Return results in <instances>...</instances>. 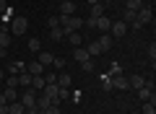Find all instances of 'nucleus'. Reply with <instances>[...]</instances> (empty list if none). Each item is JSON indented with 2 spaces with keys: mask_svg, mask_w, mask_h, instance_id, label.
I'll use <instances>...</instances> for the list:
<instances>
[{
  "mask_svg": "<svg viewBox=\"0 0 156 114\" xmlns=\"http://www.w3.org/2000/svg\"><path fill=\"white\" fill-rule=\"evenodd\" d=\"M143 114H156V101H146L143 104Z\"/></svg>",
  "mask_w": 156,
  "mask_h": 114,
  "instance_id": "nucleus-29",
  "label": "nucleus"
},
{
  "mask_svg": "<svg viewBox=\"0 0 156 114\" xmlns=\"http://www.w3.org/2000/svg\"><path fill=\"white\" fill-rule=\"evenodd\" d=\"M112 88H120V91H125V88H130V83H128V78L115 75V78H112Z\"/></svg>",
  "mask_w": 156,
  "mask_h": 114,
  "instance_id": "nucleus-10",
  "label": "nucleus"
},
{
  "mask_svg": "<svg viewBox=\"0 0 156 114\" xmlns=\"http://www.w3.org/2000/svg\"><path fill=\"white\" fill-rule=\"evenodd\" d=\"M122 73V67H120V62H112V67H109V75L115 78V75H120Z\"/></svg>",
  "mask_w": 156,
  "mask_h": 114,
  "instance_id": "nucleus-32",
  "label": "nucleus"
},
{
  "mask_svg": "<svg viewBox=\"0 0 156 114\" xmlns=\"http://www.w3.org/2000/svg\"><path fill=\"white\" fill-rule=\"evenodd\" d=\"M3 96H5V101H8V104H11V101H18V93H16V88H8V86H5Z\"/></svg>",
  "mask_w": 156,
  "mask_h": 114,
  "instance_id": "nucleus-20",
  "label": "nucleus"
},
{
  "mask_svg": "<svg viewBox=\"0 0 156 114\" xmlns=\"http://www.w3.org/2000/svg\"><path fill=\"white\" fill-rule=\"evenodd\" d=\"M37 114H44V112H37Z\"/></svg>",
  "mask_w": 156,
  "mask_h": 114,
  "instance_id": "nucleus-46",
  "label": "nucleus"
},
{
  "mask_svg": "<svg viewBox=\"0 0 156 114\" xmlns=\"http://www.w3.org/2000/svg\"><path fill=\"white\" fill-rule=\"evenodd\" d=\"M52 65H55L57 70H62V67H65V57H55V60H52Z\"/></svg>",
  "mask_w": 156,
  "mask_h": 114,
  "instance_id": "nucleus-36",
  "label": "nucleus"
},
{
  "mask_svg": "<svg viewBox=\"0 0 156 114\" xmlns=\"http://www.w3.org/2000/svg\"><path fill=\"white\" fill-rule=\"evenodd\" d=\"M135 21H140L143 26L154 21V11H151V5H143L140 11H135Z\"/></svg>",
  "mask_w": 156,
  "mask_h": 114,
  "instance_id": "nucleus-3",
  "label": "nucleus"
},
{
  "mask_svg": "<svg viewBox=\"0 0 156 114\" xmlns=\"http://www.w3.org/2000/svg\"><path fill=\"white\" fill-rule=\"evenodd\" d=\"M26 29H29V18H26V16H13V21H11V31L16 34V36L26 34Z\"/></svg>",
  "mask_w": 156,
  "mask_h": 114,
  "instance_id": "nucleus-1",
  "label": "nucleus"
},
{
  "mask_svg": "<svg viewBox=\"0 0 156 114\" xmlns=\"http://www.w3.org/2000/svg\"><path fill=\"white\" fill-rule=\"evenodd\" d=\"M81 67H83L86 73H91V70H94V60H91V57H89V60H83V62H81Z\"/></svg>",
  "mask_w": 156,
  "mask_h": 114,
  "instance_id": "nucleus-34",
  "label": "nucleus"
},
{
  "mask_svg": "<svg viewBox=\"0 0 156 114\" xmlns=\"http://www.w3.org/2000/svg\"><path fill=\"white\" fill-rule=\"evenodd\" d=\"M68 39H70V44H73V47H81V42H83V36H81V34H78V31L68 34Z\"/></svg>",
  "mask_w": 156,
  "mask_h": 114,
  "instance_id": "nucleus-25",
  "label": "nucleus"
},
{
  "mask_svg": "<svg viewBox=\"0 0 156 114\" xmlns=\"http://www.w3.org/2000/svg\"><path fill=\"white\" fill-rule=\"evenodd\" d=\"M83 26H89V29H96V18H94V16H89V21H83Z\"/></svg>",
  "mask_w": 156,
  "mask_h": 114,
  "instance_id": "nucleus-39",
  "label": "nucleus"
},
{
  "mask_svg": "<svg viewBox=\"0 0 156 114\" xmlns=\"http://www.w3.org/2000/svg\"><path fill=\"white\" fill-rule=\"evenodd\" d=\"M94 3H101V0H89V5H94Z\"/></svg>",
  "mask_w": 156,
  "mask_h": 114,
  "instance_id": "nucleus-44",
  "label": "nucleus"
},
{
  "mask_svg": "<svg viewBox=\"0 0 156 114\" xmlns=\"http://www.w3.org/2000/svg\"><path fill=\"white\" fill-rule=\"evenodd\" d=\"M18 101L23 104V109H31V106H37V91H31V88H23V93L18 96Z\"/></svg>",
  "mask_w": 156,
  "mask_h": 114,
  "instance_id": "nucleus-2",
  "label": "nucleus"
},
{
  "mask_svg": "<svg viewBox=\"0 0 156 114\" xmlns=\"http://www.w3.org/2000/svg\"><path fill=\"white\" fill-rule=\"evenodd\" d=\"M109 26H112V21H109L107 16H99V18H96V29H99L101 34H109Z\"/></svg>",
  "mask_w": 156,
  "mask_h": 114,
  "instance_id": "nucleus-9",
  "label": "nucleus"
},
{
  "mask_svg": "<svg viewBox=\"0 0 156 114\" xmlns=\"http://www.w3.org/2000/svg\"><path fill=\"white\" fill-rule=\"evenodd\" d=\"M109 31H112V36H125V34H128V23L125 21H115L109 26Z\"/></svg>",
  "mask_w": 156,
  "mask_h": 114,
  "instance_id": "nucleus-5",
  "label": "nucleus"
},
{
  "mask_svg": "<svg viewBox=\"0 0 156 114\" xmlns=\"http://www.w3.org/2000/svg\"><path fill=\"white\" fill-rule=\"evenodd\" d=\"M26 73H29V75H44V65L34 60V62H29V65H26Z\"/></svg>",
  "mask_w": 156,
  "mask_h": 114,
  "instance_id": "nucleus-6",
  "label": "nucleus"
},
{
  "mask_svg": "<svg viewBox=\"0 0 156 114\" xmlns=\"http://www.w3.org/2000/svg\"><path fill=\"white\" fill-rule=\"evenodd\" d=\"M91 16H94V18L104 16V3H94V5H91Z\"/></svg>",
  "mask_w": 156,
  "mask_h": 114,
  "instance_id": "nucleus-22",
  "label": "nucleus"
},
{
  "mask_svg": "<svg viewBox=\"0 0 156 114\" xmlns=\"http://www.w3.org/2000/svg\"><path fill=\"white\" fill-rule=\"evenodd\" d=\"M99 47H101V52H107V49L112 47V36H109V34H104V36H99Z\"/></svg>",
  "mask_w": 156,
  "mask_h": 114,
  "instance_id": "nucleus-21",
  "label": "nucleus"
},
{
  "mask_svg": "<svg viewBox=\"0 0 156 114\" xmlns=\"http://www.w3.org/2000/svg\"><path fill=\"white\" fill-rule=\"evenodd\" d=\"M143 8V0H128V11H140Z\"/></svg>",
  "mask_w": 156,
  "mask_h": 114,
  "instance_id": "nucleus-28",
  "label": "nucleus"
},
{
  "mask_svg": "<svg viewBox=\"0 0 156 114\" xmlns=\"http://www.w3.org/2000/svg\"><path fill=\"white\" fill-rule=\"evenodd\" d=\"M0 18H3V23H11V21H13V11L8 8L5 13H0Z\"/></svg>",
  "mask_w": 156,
  "mask_h": 114,
  "instance_id": "nucleus-33",
  "label": "nucleus"
},
{
  "mask_svg": "<svg viewBox=\"0 0 156 114\" xmlns=\"http://www.w3.org/2000/svg\"><path fill=\"white\" fill-rule=\"evenodd\" d=\"M55 86L57 88H70V75H68V73H60L57 81H55Z\"/></svg>",
  "mask_w": 156,
  "mask_h": 114,
  "instance_id": "nucleus-12",
  "label": "nucleus"
},
{
  "mask_svg": "<svg viewBox=\"0 0 156 114\" xmlns=\"http://www.w3.org/2000/svg\"><path fill=\"white\" fill-rule=\"evenodd\" d=\"M47 106H50V98H47V96H39V93H37V109H39V112H44Z\"/></svg>",
  "mask_w": 156,
  "mask_h": 114,
  "instance_id": "nucleus-23",
  "label": "nucleus"
},
{
  "mask_svg": "<svg viewBox=\"0 0 156 114\" xmlns=\"http://www.w3.org/2000/svg\"><path fill=\"white\" fill-rule=\"evenodd\" d=\"M62 36H65V31H62L60 26H57V29H50V39H52V42H60Z\"/></svg>",
  "mask_w": 156,
  "mask_h": 114,
  "instance_id": "nucleus-24",
  "label": "nucleus"
},
{
  "mask_svg": "<svg viewBox=\"0 0 156 114\" xmlns=\"http://www.w3.org/2000/svg\"><path fill=\"white\" fill-rule=\"evenodd\" d=\"M47 26H50V29H57V26H60V16H50V18H47Z\"/></svg>",
  "mask_w": 156,
  "mask_h": 114,
  "instance_id": "nucleus-30",
  "label": "nucleus"
},
{
  "mask_svg": "<svg viewBox=\"0 0 156 114\" xmlns=\"http://www.w3.org/2000/svg\"><path fill=\"white\" fill-rule=\"evenodd\" d=\"M128 83H130L133 88H143V86H146V78H143V75H133V78H128Z\"/></svg>",
  "mask_w": 156,
  "mask_h": 114,
  "instance_id": "nucleus-19",
  "label": "nucleus"
},
{
  "mask_svg": "<svg viewBox=\"0 0 156 114\" xmlns=\"http://www.w3.org/2000/svg\"><path fill=\"white\" fill-rule=\"evenodd\" d=\"M31 78H34V75H29L26 70L18 73V86H21V88H29V86H31Z\"/></svg>",
  "mask_w": 156,
  "mask_h": 114,
  "instance_id": "nucleus-13",
  "label": "nucleus"
},
{
  "mask_svg": "<svg viewBox=\"0 0 156 114\" xmlns=\"http://www.w3.org/2000/svg\"><path fill=\"white\" fill-rule=\"evenodd\" d=\"M57 75H52V73H44V83H55Z\"/></svg>",
  "mask_w": 156,
  "mask_h": 114,
  "instance_id": "nucleus-40",
  "label": "nucleus"
},
{
  "mask_svg": "<svg viewBox=\"0 0 156 114\" xmlns=\"http://www.w3.org/2000/svg\"><path fill=\"white\" fill-rule=\"evenodd\" d=\"M101 88H104V91L112 88V75H101Z\"/></svg>",
  "mask_w": 156,
  "mask_h": 114,
  "instance_id": "nucleus-31",
  "label": "nucleus"
},
{
  "mask_svg": "<svg viewBox=\"0 0 156 114\" xmlns=\"http://www.w3.org/2000/svg\"><path fill=\"white\" fill-rule=\"evenodd\" d=\"M8 112H11V114H26V109H23L21 101H11V104H8Z\"/></svg>",
  "mask_w": 156,
  "mask_h": 114,
  "instance_id": "nucleus-16",
  "label": "nucleus"
},
{
  "mask_svg": "<svg viewBox=\"0 0 156 114\" xmlns=\"http://www.w3.org/2000/svg\"><path fill=\"white\" fill-rule=\"evenodd\" d=\"M86 52H89V57H99V54H101L99 42H89V49H86Z\"/></svg>",
  "mask_w": 156,
  "mask_h": 114,
  "instance_id": "nucleus-18",
  "label": "nucleus"
},
{
  "mask_svg": "<svg viewBox=\"0 0 156 114\" xmlns=\"http://www.w3.org/2000/svg\"><path fill=\"white\" fill-rule=\"evenodd\" d=\"M3 81H5L8 88H18V75H8V78H3Z\"/></svg>",
  "mask_w": 156,
  "mask_h": 114,
  "instance_id": "nucleus-27",
  "label": "nucleus"
},
{
  "mask_svg": "<svg viewBox=\"0 0 156 114\" xmlns=\"http://www.w3.org/2000/svg\"><path fill=\"white\" fill-rule=\"evenodd\" d=\"M73 60H78V62L89 60V52H86L83 47H76V49H73Z\"/></svg>",
  "mask_w": 156,
  "mask_h": 114,
  "instance_id": "nucleus-15",
  "label": "nucleus"
},
{
  "mask_svg": "<svg viewBox=\"0 0 156 114\" xmlns=\"http://www.w3.org/2000/svg\"><path fill=\"white\" fill-rule=\"evenodd\" d=\"M23 70H26V62H21V60L11 62V75H18V73H23Z\"/></svg>",
  "mask_w": 156,
  "mask_h": 114,
  "instance_id": "nucleus-14",
  "label": "nucleus"
},
{
  "mask_svg": "<svg viewBox=\"0 0 156 114\" xmlns=\"http://www.w3.org/2000/svg\"><path fill=\"white\" fill-rule=\"evenodd\" d=\"M3 78H5V73H3V70H0V81H3Z\"/></svg>",
  "mask_w": 156,
  "mask_h": 114,
  "instance_id": "nucleus-45",
  "label": "nucleus"
},
{
  "mask_svg": "<svg viewBox=\"0 0 156 114\" xmlns=\"http://www.w3.org/2000/svg\"><path fill=\"white\" fill-rule=\"evenodd\" d=\"M8 44H11V31L3 26V29H0V47H5V49H8Z\"/></svg>",
  "mask_w": 156,
  "mask_h": 114,
  "instance_id": "nucleus-17",
  "label": "nucleus"
},
{
  "mask_svg": "<svg viewBox=\"0 0 156 114\" xmlns=\"http://www.w3.org/2000/svg\"><path fill=\"white\" fill-rule=\"evenodd\" d=\"M0 57H5V47H0Z\"/></svg>",
  "mask_w": 156,
  "mask_h": 114,
  "instance_id": "nucleus-43",
  "label": "nucleus"
},
{
  "mask_svg": "<svg viewBox=\"0 0 156 114\" xmlns=\"http://www.w3.org/2000/svg\"><path fill=\"white\" fill-rule=\"evenodd\" d=\"M44 86H47V83H44V75H34V78H31V86H29V88L39 93V91H42Z\"/></svg>",
  "mask_w": 156,
  "mask_h": 114,
  "instance_id": "nucleus-11",
  "label": "nucleus"
},
{
  "mask_svg": "<svg viewBox=\"0 0 156 114\" xmlns=\"http://www.w3.org/2000/svg\"><path fill=\"white\" fill-rule=\"evenodd\" d=\"M76 13V3L73 0H62L60 3V16H73Z\"/></svg>",
  "mask_w": 156,
  "mask_h": 114,
  "instance_id": "nucleus-7",
  "label": "nucleus"
},
{
  "mask_svg": "<svg viewBox=\"0 0 156 114\" xmlns=\"http://www.w3.org/2000/svg\"><path fill=\"white\" fill-rule=\"evenodd\" d=\"M8 11V3H5V0H0V13H5Z\"/></svg>",
  "mask_w": 156,
  "mask_h": 114,
  "instance_id": "nucleus-41",
  "label": "nucleus"
},
{
  "mask_svg": "<svg viewBox=\"0 0 156 114\" xmlns=\"http://www.w3.org/2000/svg\"><path fill=\"white\" fill-rule=\"evenodd\" d=\"M57 91H60V88H57L55 83H47V86L42 88V96L50 98V104H60V98H57Z\"/></svg>",
  "mask_w": 156,
  "mask_h": 114,
  "instance_id": "nucleus-4",
  "label": "nucleus"
},
{
  "mask_svg": "<svg viewBox=\"0 0 156 114\" xmlns=\"http://www.w3.org/2000/svg\"><path fill=\"white\" fill-rule=\"evenodd\" d=\"M44 114H60V109H57V104H50V106L44 109Z\"/></svg>",
  "mask_w": 156,
  "mask_h": 114,
  "instance_id": "nucleus-37",
  "label": "nucleus"
},
{
  "mask_svg": "<svg viewBox=\"0 0 156 114\" xmlns=\"http://www.w3.org/2000/svg\"><path fill=\"white\" fill-rule=\"evenodd\" d=\"M5 104H8V101H5V96H3V93H0V106H5Z\"/></svg>",
  "mask_w": 156,
  "mask_h": 114,
  "instance_id": "nucleus-42",
  "label": "nucleus"
},
{
  "mask_svg": "<svg viewBox=\"0 0 156 114\" xmlns=\"http://www.w3.org/2000/svg\"><path fill=\"white\" fill-rule=\"evenodd\" d=\"M122 21H125V23H133V21H135V11H125Z\"/></svg>",
  "mask_w": 156,
  "mask_h": 114,
  "instance_id": "nucleus-35",
  "label": "nucleus"
},
{
  "mask_svg": "<svg viewBox=\"0 0 156 114\" xmlns=\"http://www.w3.org/2000/svg\"><path fill=\"white\" fill-rule=\"evenodd\" d=\"M8 114H11V112H8Z\"/></svg>",
  "mask_w": 156,
  "mask_h": 114,
  "instance_id": "nucleus-47",
  "label": "nucleus"
},
{
  "mask_svg": "<svg viewBox=\"0 0 156 114\" xmlns=\"http://www.w3.org/2000/svg\"><path fill=\"white\" fill-rule=\"evenodd\" d=\"M29 49H31V52H42V42H39L37 36H31L29 39Z\"/></svg>",
  "mask_w": 156,
  "mask_h": 114,
  "instance_id": "nucleus-26",
  "label": "nucleus"
},
{
  "mask_svg": "<svg viewBox=\"0 0 156 114\" xmlns=\"http://www.w3.org/2000/svg\"><path fill=\"white\" fill-rule=\"evenodd\" d=\"M52 60H55V54H50V52H37V62H42V65H44V70L52 65Z\"/></svg>",
  "mask_w": 156,
  "mask_h": 114,
  "instance_id": "nucleus-8",
  "label": "nucleus"
},
{
  "mask_svg": "<svg viewBox=\"0 0 156 114\" xmlns=\"http://www.w3.org/2000/svg\"><path fill=\"white\" fill-rule=\"evenodd\" d=\"M148 57H151V65H154V60H156V44L148 47Z\"/></svg>",
  "mask_w": 156,
  "mask_h": 114,
  "instance_id": "nucleus-38",
  "label": "nucleus"
}]
</instances>
